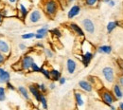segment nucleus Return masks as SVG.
<instances>
[{"instance_id":"f257e3e1","label":"nucleus","mask_w":123,"mask_h":110,"mask_svg":"<svg viewBox=\"0 0 123 110\" xmlns=\"http://www.w3.org/2000/svg\"><path fill=\"white\" fill-rule=\"evenodd\" d=\"M101 74H102V77L104 82L108 84H112L114 82H115V79H116V72H115V69L113 66H104L102 69H101Z\"/></svg>"},{"instance_id":"f03ea898","label":"nucleus","mask_w":123,"mask_h":110,"mask_svg":"<svg viewBox=\"0 0 123 110\" xmlns=\"http://www.w3.org/2000/svg\"><path fill=\"white\" fill-rule=\"evenodd\" d=\"M99 96H100L101 100L103 101V103H104L105 104L109 105V106H110V105H113L114 103L117 101V99L115 98L113 92L110 91L107 88H104V87L99 90Z\"/></svg>"},{"instance_id":"7ed1b4c3","label":"nucleus","mask_w":123,"mask_h":110,"mask_svg":"<svg viewBox=\"0 0 123 110\" xmlns=\"http://www.w3.org/2000/svg\"><path fill=\"white\" fill-rule=\"evenodd\" d=\"M81 24H82L83 30L87 32L88 34L92 35V34L95 33L96 26H95V23L93 22L92 19H90V18H84V19L81 21Z\"/></svg>"},{"instance_id":"20e7f679","label":"nucleus","mask_w":123,"mask_h":110,"mask_svg":"<svg viewBox=\"0 0 123 110\" xmlns=\"http://www.w3.org/2000/svg\"><path fill=\"white\" fill-rule=\"evenodd\" d=\"M57 9H58V5L54 0H48L45 5V11L46 14H48L49 16L55 15L57 13Z\"/></svg>"},{"instance_id":"39448f33","label":"nucleus","mask_w":123,"mask_h":110,"mask_svg":"<svg viewBox=\"0 0 123 110\" xmlns=\"http://www.w3.org/2000/svg\"><path fill=\"white\" fill-rule=\"evenodd\" d=\"M41 19H42V13H41V12L39 10L32 11L30 13V16H29V21L31 22V24L38 23Z\"/></svg>"},{"instance_id":"423d86ee","label":"nucleus","mask_w":123,"mask_h":110,"mask_svg":"<svg viewBox=\"0 0 123 110\" xmlns=\"http://www.w3.org/2000/svg\"><path fill=\"white\" fill-rule=\"evenodd\" d=\"M34 63V60H33V58L30 56V55H26V56H24V58L22 59V67H23V69H25V70H29L30 68H31V65H32V64Z\"/></svg>"},{"instance_id":"0eeeda50","label":"nucleus","mask_w":123,"mask_h":110,"mask_svg":"<svg viewBox=\"0 0 123 110\" xmlns=\"http://www.w3.org/2000/svg\"><path fill=\"white\" fill-rule=\"evenodd\" d=\"M29 89L31 91V93L33 95V97L36 99L37 102H40L41 97H42V92L40 91V89L37 87V84H31L29 86Z\"/></svg>"},{"instance_id":"6e6552de","label":"nucleus","mask_w":123,"mask_h":110,"mask_svg":"<svg viewBox=\"0 0 123 110\" xmlns=\"http://www.w3.org/2000/svg\"><path fill=\"white\" fill-rule=\"evenodd\" d=\"M113 94L115 96V98L117 100H121L123 98V91H122V87L118 84H115L113 85Z\"/></svg>"},{"instance_id":"1a4fd4ad","label":"nucleus","mask_w":123,"mask_h":110,"mask_svg":"<svg viewBox=\"0 0 123 110\" xmlns=\"http://www.w3.org/2000/svg\"><path fill=\"white\" fill-rule=\"evenodd\" d=\"M66 69L69 74H74L77 69V63L73 59H67L66 61Z\"/></svg>"},{"instance_id":"9d476101","label":"nucleus","mask_w":123,"mask_h":110,"mask_svg":"<svg viewBox=\"0 0 123 110\" xmlns=\"http://www.w3.org/2000/svg\"><path fill=\"white\" fill-rule=\"evenodd\" d=\"M79 86L82 90H84L85 92H92L93 90V85L89 81H85V80L80 81L79 82Z\"/></svg>"},{"instance_id":"9b49d317","label":"nucleus","mask_w":123,"mask_h":110,"mask_svg":"<svg viewBox=\"0 0 123 110\" xmlns=\"http://www.w3.org/2000/svg\"><path fill=\"white\" fill-rule=\"evenodd\" d=\"M93 57H94V54H93L91 51H85L84 54L81 56V62L83 64V65L84 66H87L90 64L91 60L93 59Z\"/></svg>"},{"instance_id":"f8f14e48","label":"nucleus","mask_w":123,"mask_h":110,"mask_svg":"<svg viewBox=\"0 0 123 110\" xmlns=\"http://www.w3.org/2000/svg\"><path fill=\"white\" fill-rule=\"evenodd\" d=\"M75 100H76V104H77L79 108H83L85 105V101L83 99V94H81L80 92H75Z\"/></svg>"},{"instance_id":"ddd939ff","label":"nucleus","mask_w":123,"mask_h":110,"mask_svg":"<svg viewBox=\"0 0 123 110\" xmlns=\"http://www.w3.org/2000/svg\"><path fill=\"white\" fill-rule=\"evenodd\" d=\"M80 7L78 6V5H74V6L69 10L67 16H68L69 19H72V18H74L75 16H77L78 14L80 13Z\"/></svg>"},{"instance_id":"4468645a","label":"nucleus","mask_w":123,"mask_h":110,"mask_svg":"<svg viewBox=\"0 0 123 110\" xmlns=\"http://www.w3.org/2000/svg\"><path fill=\"white\" fill-rule=\"evenodd\" d=\"M0 52H2L4 54H9L10 53V46L3 39H0Z\"/></svg>"},{"instance_id":"2eb2a0df","label":"nucleus","mask_w":123,"mask_h":110,"mask_svg":"<svg viewBox=\"0 0 123 110\" xmlns=\"http://www.w3.org/2000/svg\"><path fill=\"white\" fill-rule=\"evenodd\" d=\"M10 73L3 68H0V83H9L10 80Z\"/></svg>"},{"instance_id":"dca6fc26","label":"nucleus","mask_w":123,"mask_h":110,"mask_svg":"<svg viewBox=\"0 0 123 110\" xmlns=\"http://www.w3.org/2000/svg\"><path fill=\"white\" fill-rule=\"evenodd\" d=\"M120 23L118 21H111L107 24V27H106V30H107L108 33H111L113 32L117 27H119Z\"/></svg>"},{"instance_id":"f3484780","label":"nucleus","mask_w":123,"mask_h":110,"mask_svg":"<svg viewBox=\"0 0 123 110\" xmlns=\"http://www.w3.org/2000/svg\"><path fill=\"white\" fill-rule=\"evenodd\" d=\"M69 26H70L71 30L75 32L77 35H79V36H84V32L82 31V29H81L80 26H78L77 24H75V23H71Z\"/></svg>"},{"instance_id":"a211bd4d","label":"nucleus","mask_w":123,"mask_h":110,"mask_svg":"<svg viewBox=\"0 0 123 110\" xmlns=\"http://www.w3.org/2000/svg\"><path fill=\"white\" fill-rule=\"evenodd\" d=\"M97 51L98 53H102V54H110L112 52V47L107 46V45H103L98 47Z\"/></svg>"},{"instance_id":"6ab92c4d","label":"nucleus","mask_w":123,"mask_h":110,"mask_svg":"<svg viewBox=\"0 0 123 110\" xmlns=\"http://www.w3.org/2000/svg\"><path fill=\"white\" fill-rule=\"evenodd\" d=\"M50 76H51V80L53 81H59L61 77V72L57 69H51L50 70Z\"/></svg>"},{"instance_id":"aec40b11","label":"nucleus","mask_w":123,"mask_h":110,"mask_svg":"<svg viewBox=\"0 0 123 110\" xmlns=\"http://www.w3.org/2000/svg\"><path fill=\"white\" fill-rule=\"evenodd\" d=\"M18 91H19V93L22 95L26 100H30V95H29V91H28V89L25 87V86H23V85H21V86H19L18 87Z\"/></svg>"},{"instance_id":"412c9836","label":"nucleus","mask_w":123,"mask_h":110,"mask_svg":"<svg viewBox=\"0 0 123 110\" xmlns=\"http://www.w3.org/2000/svg\"><path fill=\"white\" fill-rule=\"evenodd\" d=\"M19 9H20V13H22V15L23 17H25V16L28 14V13H29V9L23 4V3H19Z\"/></svg>"},{"instance_id":"4be33fe9","label":"nucleus","mask_w":123,"mask_h":110,"mask_svg":"<svg viewBox=\"0 0 123 110\" xmlns=\"http://www.w3.org/2000/svg\"><path fill=\"white\" fill-rule=\"evenodd\" d=\"M40 103H41V104H42V107H43V109H45V110L47 109V102H46V97H45L44 95H42V97H41V100H40Z\"/></svg>"},{"instance_id":"5701e85b","label":"nucleus","mask_w":123,"mask_h":110,"mask_svg":"<svg viewBox=\"0 0 123 110\" xmlns=\"http://www.w3.org/2000/svg\"><path fill=\"white\" fill-rule=\"evenodd\" d=\"M40 72H42V74H43L46 79H51L50 71H49V70H47V69L44 68V67H41V71H40Z\"/></svg>"},{"instance_id":"b1692460","label":"nucleus","mask_w":123,"mask_h":110,"mask_svg":"<svg viewBox=\"0 0 123 110\" xmlns=\"http://www.w3.org/2000/svg\"><path fill=\"white\" fill-rule=\"evenodd\" d=\"M48 32V29H47V26H45L41 29H39L37 31V34H44V35H46Z\"/></svg>"},{"instance_id":"393cba45","label":"nucleus","mask_w":123,"mask_h":110,"mask_svg":"<svg viewBox=\"0 0 123 110\" xmlns=\"http://www.w3.org/2000/svg\"><path fill=\"white\" fill-rule=\"evenodd\" d=\"M98 1L99 0H85V4L87 6H89V7H94V6H96L98 4Z\"/></svg>"},{"instance_id":"a878e982","label":"nucleus","mask_w":123,"mask_h":110,"mask_svg":"<svg viewBox=\"0 0 123 110\" xmlns=\"http://www.w3.org/2000/svg\"><path fill=\"white\" fill-rule=\"evenodd\" d=\"M31 69H32L33 72H40V71H41V67L35 63V62L32 64V65H31Z\"/></svg>"},{"instance_id":"bb28decb","label":"nucleus","mask_w":123,"mask_h":110,"mask_svg":"<svg viewBox=\"0 0 123 110\" xmlns=\"http://www.w3.org/2000/svg\"><path fill=\"white\" fill-rule=\"evenodd\" d=\"M35 33L33 32H30V33H26V34H23L22 35V38L23 39H31V38H34L35 37Z\"/></svg>"},{"instance_id":"cd10ccee","label":"nucleus","mask_w":123,"mask_h":110,"mask_svg":"<svg viewBox=\"0 0 123 110\" xmlns=\"http://www.w3.org/2000/svg\"><path fill=\"white\" fill-rule=\"evenodd\" d=\"M5 99H6L5 88H4V87H0V102H3Z\"/></svg>"},{"instance_id":"c85d7f7f","label":"nucleus","mask_w":123,"mask_h":110,"mask_svg":"<svg viewBox=\"0 0 123 110\" xmlns=\"http://www.w3.org/2000/svg\"><path fill=\"white\" fill-rule=\"evenodd\" d=\"M37 87L40 89V91H41L42 93H45V92H46V90H47V88H46V84H37Z\"/></svg>"},{"instance_id":"c756f323","label":"nucleus","mask_w":123,"mask_h":110,"mask_svg":"<svg viewBox=\"0 0 123 110\" xmlns=\"http://www.w3.org/2000/svg\"><path fill=\"white\" fill-rule=\"evenodd\" d=\"M45 53H46L47 58H52V57H53V52H52L51 49H49V48H45Z\"/></svg>"},{"instance_id":"7c9ffc66","label":"nucleus","mask_w":123,"mask_h":110,"mask_svg":"<svg viewBox=\"0 0 123 110\" xmlns=\"http://www.w3.org/2000/svg\"><path fill=\"white\" fill-rule=\"evenodd\" d=\"M50 32H51L52 34H54L55 36H57V37H61V36H62L61 32H60L58 29H53V30H52V31H51Z\"/></svg>"},{"instance_id":"2f4dec72","label":"nucleus","mask_w":123,"mask_h":110,"mask_svg":"<svg viewBox=\"0 0 123 110\" xmlns=\"http://www.w3.org/2000/svg\"><path fill=\"white\" fill-rule=\"evenodd\" d=\"M117 80H118V83H117V84H119V85H120V86L123 88V75L119 76Z\"/></svg>"},{"instance_id":"473e14b6","label":"nucleus","mask_w":123,"mask_h":110,"mask_svg":"<svg viewBox=\"0 0 123 110\" xmlns=\"http://www.w3.org/2000/svg\"><path fill=\"white\" fill-rule=\"evenodd\" d=\"M45 37H46V35H44V34H36L35 35V38L36 39H43Z\"/></svg>"},{"instance_id":"72a5a7b5","label":"nucleus","mask_w":123,"mask_h":110,"mask_svg":"<svg viewBox=\"0 0 123 110\" xmlns=\"http://www.w3.org/2000/svg\"><path fill=\"white\" fill-rule=\"evenodd\" d=\"M7 85H8V88H9V89H11V90H15L14 86H13L12 84H10V83H7Z\"/></svg>"},{"instance_id":"f704fd0d","label":"nucleus","mask_w":123,"mask_h":110,"mask_svg":"<svg viewBox=\"0 0 123 110\" xmlns=\"http://www.w3.org/2000/svg\"><path fill=\"white\" fill-rule=\"evenodd\" d=\"M108 5H109L110 7H115V6H116V2H115L114 0H110L109 3H108Z\"/></svg>"},{"instance_id":"c9c22d12","label":"nucleus","mask_w":123,"mask_h":110,"mask_svg":"<svg viewBox=\"0 0 123 110\" xmlns=\"http://www.w3.org/2000/svg\"><path fill=\"white\" fill-rule=\"evenodd\" d=\"M118 65H119V67L121 69V73L123 75V61H118Z\"/></svg>"},{"instance_id":"e433bc0d","label":"nucleus","mask_w":123,"mask_h":110,"mask_svg":"<svg viewBox=\"0 0 123 110\" xmlns=\"http://www.w3.org/2000/svg\"><path fill=\"white\" fill-rule=\"evenodd\" d=\"M65 81H66V79L63 78V77H62V78L59 80V82H60L61 84H65Z\"/></svg>"},{"instance_id":"4c0bfd02","label":"nucleus","mask_w":123,"mask_h":110,"mask_svg":"<svg viewBox=\"0 0 123 110\" xmlns=\"http://www.w3.org/2000/svg\"><path fill=\"white\" fill-rule=\"evenodd\" d=\"M4 59H5V58H4V55H3V53H2V52H0V64L4 62Z\"/></svg>"},{"instance_id":"58836bf2","label":"nucleus","mask_w":123,"mask_h":110,"mask_svg":"<svg viewBox=\"0 0 123 110\" xmlns=\"http://www.w3.org/2000/svg\"><path fill=\"white\" fill-rule=\"evenodd\" d=\"M19 47H20V49H22V50H25L27 47H26V45H24V44H20L19 45Z\"/></svg>"},{"instance_id":"ea45409f","label":"nucleus","mask_w":123,"mask_h":110,"mask_svg":"<svg viewBox=\"0 0 123 110\" xmlns=\"http://www.w3.org/2000/svg\"><path fill=\"white\" fill-rule=\"evenodd\" d=\"M55 87H56V85H55V84H54V83H52V84H49V88H50L51 90H53Z\"/></svg>"},{"instance_id":"a19ab883","label":"nucleus","mask_w":123,"mask_h":110,"mask_svg":"<svg viewBox=\"0 0 123 110\" xmlns=\"http://www.w3.org/2000/svg\"><path fill=\"white\" fill-rule=\"evenodd\" d=\"M118 109L123 110V103H120V104H118Z\"/></svg>"},{"instance_id":"79ce46f5","label":"nucleus","mask_w":123,"mask_h":110,"mask_svg":"<svg viewBox=\"0 0 123 110\" xmlns=\"http://www.w3.org/2000/svg\"><path fill=\"white\" fill-rule=\"evenodd\" d=\"M109 107H110V109H111V110H116V107H115L114 105H110Z\"/></svg>"},{"instance_id":"37998d69","label":"nucleus","mask_w":123,"mask_h":110,"mask_svg":"<svg viewBox=\"0 0 123 110\" xmlns=\"http://www.w3.org/2000/svg\"><path fill=\"white\" fill-rule=\"evenodd\" d=\"M9 1H10V3H12V4H14L17 0H9Z\"/></svg>"},{"instance_id":"c03bdc74","label":"nucleus","mask_w":123,"mask_h":110,"mask_svg":"<svg viewBox=\"0 0 123 110\" xmlns=\"http://www.w3.org/2000/svg\"><path fill=\"white\" fill-rule=\"evenodd\" d=\"M37 46H38V47H44V46H43V44H37Z\"/></svg>"},{"instance_id":"a18cd8bd","label":"nucleus","mask_w":123,"mask_h":110,"mask_svg":"<svg viewBox=\"0 0 123 110\" xmlns=\"http://www.w3.org/2000/svg\"><path fill=\"white\" fill-rule=\"evenodd\" d=\"M2 19H3V17H2V15H1V13H0V23L2 22Z\"/></svg>"},{"instance_id":"49530a36","label":"nucleus","mask_w":123,"mask_h":110,"mask_svg":"<svg viewBox=\"0 0 123 110\" xmlns=\"http://www.w3.org/2000/svg\"><path fill=\"white\" fill-rule=\"evenodd\" d=\"M74 0H68V2H73Z\"/></svg>"},{"instance_id":"de8ad7c7","label":"nucleus","mask_w":123,"mask_h":110,"mask_svg":"<svg viewBox=\"0 0 123 110\" xmlns=\"http://www.w3.org/2000/svg\"><path fill=\"white\" fill-rule=\"evenodd\" d=\"M34 110H38V109H34Z\"/></svg>"}]
</instances>
